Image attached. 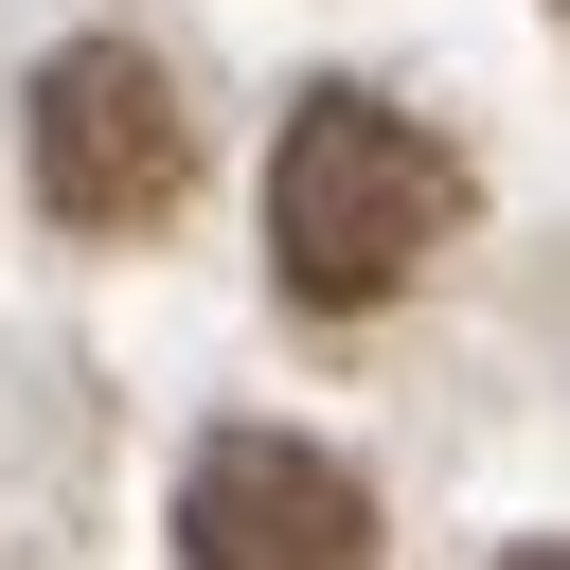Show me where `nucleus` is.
<instances>
[{
	"label": "nucleus",
	"instance_id": "obj_1",
	"mask_svg": "<svg viewBox=\"0 0 570 570\" xmlns=\"http://www.w3.org/2000/svg\"><path fill=\"white\" fill-rule=\"evenodd\" d=\"M445 232H463V160L410 107H374V89H303L285 107V142H267V267H285V303L374 321Z\"/></svg>",
	"mask_w": 570,
	"mask_h": 570
},
{
	"label": "nucleus",
	"instance_id": "obj_2",
	"mask_svg": "<svg viewBox=\"0 0 570 570\" xmlns=\"http://www.w3.org/2000/svg\"><path fill=\"white\" fill-rule=\"evenodd\" d=\"M36 196L71 232H160L196 196V107H178V71L142 36H71L36 71Z\"/></svg>",
	"mask_w": 570,
	"mask_h": 570
},
{
	"label": "nucleus",
	"instance_id": "obj_3",
	"mask_svg": "<svg viewBox=\"0 0 570 570\" xmlns=\"http://www.w3.org/2000/svg\"><path fill=\"white\" fill-rule=\"evenodd\" d=\"M178 552H196V570H392L356 463H321V445H285V428H214V445H196Z\"/></svg>",
	"mask_w": 570,
	"mask_h": 570
},
{
	"label": "nucleus",
	"instance_id": "obj_4",
	"mask_svg": "<svg viewBox=\"0 0 570 570\" xmlns=\"http://www.w3.org/2000/svg\"><path fill=\"white\" fill-rule=\"evenodd\" d=\"M499 570H570V534H534V552H499Z\"/></svg>",
	"mask_w": 570,
	"mask_h": 570
},
{
	"label": "nucleus",
	"instance_id": "obj_5",
	"mask_svg": "<svg viewBox=\"0 0 570 570\" xmlns=\"http://www.w3.org/2000/svg\"><path fill=\"white\" fill-rule=\"evenodd\" d=\"M552 18H570V0H552Z\"/></svg>",
	"mask_w": 570,
	"mask_h": 570
}]
</instances>
